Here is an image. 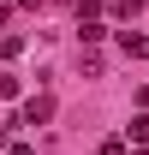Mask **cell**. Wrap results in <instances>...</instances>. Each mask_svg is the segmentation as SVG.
Instances as JSON below:
<instances>
[{
	"instance_id": "1",
	"label": "cell",
	"mask_w": 149,
	"mask_h": 155,
	"mask_svg": "<svg viewBox=\"0 0 149 155\" xmlns=\"http://www.w3.org/2000/svg\"><path fill=\"white\" fill-rule=\"evenodd\" d=\"M54 119V96H30L24 101V125H48Z\"/></svg>"
},
{
	"instance_id": "2",
	"label": "cell",
	"mask_w": 149,
	"mask_h": 155,
	"mask_svg": "<svg viewBox=\"0 0 149 155\" xmlns=\"http://www.w3.org/2000/svg\"><path fill=\"white\" fill-rule=\"evenodd\" d=\"M119 48H125L131 60H143L149 54V30H119Z\"/></svg>"
},
{
	"instance_id": "3",
	"label": "cell",
	"mask_w": 149,
	"mask_h": 155,
	"mask_svg": "<svg viewBox=\"0 0 149 155\" xmlns=\"http://www.w3.org/2000/svg\"><path fill=\"white\" fill-rule=\"evenodd\" d=\"M131 137H137V143H149V114H137V119H131Z\"/></svg>"
},
{
	"instance_id": "4",
	"label": "cell",
	"mask_w": 149,
	"mask_h": 155,
	"mask_svg": "<svg viewBox=\"0 0 149 155\" xmlns=\"http://www.w3.org/2000/svg\"><path fill=\"white\" fill-rule=\"evenodd\" d=\"M101 155H125V137H108V143H101Z\"/></svg>"
},
{
	"instance_id": "5",
	"label": "cell",
	"mask_w": 149,
	"mask_h": 155,
	"mask_svg": "<svg viewBox=\"0 0 149 155\" xmlns=\"http://www.w3.org/2000/svg\"><path fill=\"white\" fill-rule=\"evenodd\" d=\"M6 155H30V149H24V143H12V149H6Z\"/></svg>"
},
{
	"instance_id": "6",
	"label": "cell",
	"mask_w": 149,
	"mask_h": 155,
	"mask_svg": "<svg viewBox=\"0 0 149 155\" xmlns=\"http://www.w3.org/2000/svg\"><path fill=\"white\" fill-rule=\"evenodd\" d=\"M137 101H143V114H149V84H143V96H137Z\"/></svg>"
}]
</instances>
